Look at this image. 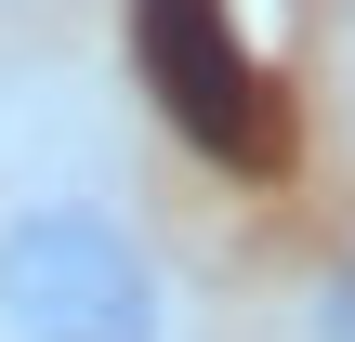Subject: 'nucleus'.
Wrapping results in <instances>:
<instances>
[{
	"label": "nucleus",
	"instance_id": "f03ea898",
	"mask_svg": "<svg viewBox=\"0 0 355 342\" xmlns=\"http://www.w3.org/2000/svg\"><path fill=\"white\" fill-rule=\"evenodd\" d=\"M303 342H355V250H329V277L303 290Z\"/></svg>",
	"mask_w": 355,
	"mask_h": 342
},
{
	"label": "nucleus",
	"instance_id": "f257e3e1",
	"mask_svg": "<svg viewBox=\"0 0 355 342\" xmlns=\"http://www.w3.org/2000/svg\"><path fill=\"white\" fill-rule=\"evenodd\" d=\"M0 342H198V303L105 185H0Z\"/></svg>",
	"mask_w": 355,
	"mask_h": 342
}]
</instances>
